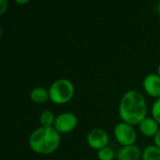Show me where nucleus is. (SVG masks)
<instances>
[{
	"label": "nucleus",
	"instance_id": "f257e3e1",
	"mask_svg": "<svg viewBox=\"0 0 160 160\" xmlns=\"http://www.w3.org/2000/svg\"><path fill=\"white\" fill-rule=\"evenodd\" d=\"M147 103L144 97L137 90H129L122 97L119 105V116L121 120L132 126H136L145 118Z\"/></svg>",
	"mask_w": 160,
	"mask_h": 160
},
{
	"label": "nucleus",
	"instance_id": "f03ea898",
	"mask_svg": "<svg viewBox=\"0 0 160 160\" xmlns=\"http://www.w3.org/2000/svg\"><path fill=\"white\" fill-rule=\"evenodd\" d=\"M61 135L53 127H41L35 129L29 136L28 143L31 150L39 155H51L60 145Z\"/></svg>",
	"mask_w": 160,
	"mask_h": 160
},
{
	"label": "nucleus",
	"instance_id": "7ed1b4c3",
	"mask_svg": "<svg viewBox=\"0 0 160 160\" xmlns=\"http://www.w3.org/2000/svg\"><path fill=\"white\" fill-rule=\"evenodd\" d=\"M48 90L50 100L58 105L70 101L75 93L74 84L68 79H58L54 81Z\"/></svg>",
	"mask_w": 160,
	"mask_h": 160
},
{
	"label": "nucleus",
	"instance_id": "20e7f679",
	"mask_svg": "<svg viewBox=\"0 0 160 160\" xmlns=\"http://www.w3.org/2000/svg\"><path fill=\"white\" fill-rule=\"evenodd\" d=\"M113 134L115 140L120 145H122V147L133 145L137 140V132L134 126L123 121L115 126Z\"/></svg>",
	"mask_w": 160,
	"mask_h": 160
},
{
	"label": "nucleus",
	"instance_id": "39448f33",
	"mask_svg": "<svg viewBox=\"0 0 160 160\" xmlns=\"http://www.w3.org/2000/svg\"><path fill=\"white\" fill-rule=\"evenodd\" d=\"M77 126H78L77 116L70 112H66L56 116L53 128L60 134H62V133L71 132L77 128Z\"/></svg>",
	"mask_w": 160,
	"mask_h": 160
},
{
	"label": "nucleus",
	"instance_id": "423d86ee",
	"mask_svg": "<svg viewBox=\"0 0 160 160\" xmlns=\"http://www.w3.org/2000/svg\"><path fill=\"white\" fill-rule=\"evenodd\" d=\"M86 142L92 149L98 151L107 146L109 142V136L104 129L97 128L88 132Z\"/></svg>",
	"mask_w": 160,
	"mask_h": 160
},
{
	"label": "nucleus",
	"instance_id": "0eeeda50",
	"mask_svg": "<svg viewBox=\"0 0 160 160\" xmlns=\"http://www.w3.org/2000/svg\"><path fill=\"white\" fill-rule=\"evenodd\" d=\"M142 87L145 93L156 98H160V76L157 73L148 74L142 82Z\"/></svg>",
	"mask_w": 160,
	"mask_h": 160
},
{
	"label": "nucleus",
	"instance_id": "6e6552de",
	"mask_svg": "<svg viewBox=\"0 0 160 160\" xmlns=\"http://www.w3.org/2000/svg\"><path fill=\"white\" fill-rule=\"evenodd\" d=\"M159 126V124L153 117H145L139 124V129L143 136L155 138L160 129Z\"/></svg>",
	"mask_w": 160,
	"mask_h": 160
},
{
	"label": "nucleus",
	"instance_id": "1a4fd4ad",
	"mask_svg": "<svg viewBox=\"0 0 160 160\" xmlns=\"http://www.w3.org/2000/svg\"><path fill=\"white\" fill-rule=\"evenodd\" d=\"M141 149L133 144L129 146H123L116 154L117 160H140L142 158Z\"/></svg>",
	"mask_w": 160,
	"mask_h": 160
},
{
	"label": "nucleus",
	"instance_id": "9d476101",
	"mask_svg": "<svg viewBox=\"0 0 160 160\" xmlns=\"http://www.w3.org/2000/svg\"><path fill=\"white\" fill-rule=\"evenodd\" d=\"M29 97H30V99L34 103H37V104H44L45 102L50 100L49 90L41 86L33 88L30 92Z\"/></svg>",
	"mask_w": 160,
	"mask_h": 160
},
{
	"label": "nucleus",
	"instance_id": "9b49d317",
	"mask_svg": "<svg viewBox=\"0 0 160 160\" xmlns=\"http://www.w3.org/2000/svg\"><path fill=\"white\" fill-rule=\"evenodd\" d=\"M142 160H160V149L155 144L147 146L142 152Z\"/></svg>",
	"mask_w": 160,
	"mask_h": 160
},
{
	"label": "nucleus",
	"instance_id": "f8f14e48",
	"mask_svg": "<svg viewBox=\"0 0 160 160\" xmlns=\"http://www.w3.org/2000/svg\"><path fill=\"white\" fill-rule=\"evenodd\" d=\"M55 118L56 117L51 110H45L39 116V123L41 127H53Z\"/></svg>",
	"mask_w": 160,
	"mask_h": 160
},
{
	"label": "nucleus",
	"instance_id": "ddd939ff",
	"mask_svg": "<svg viewBox=\"0 0 160 160\" xmlns=\"http://www.w3.org/2000/svg\"><path fill=\"white\" fill-rule=\"evenodd\" d=\"M98 160H113L116 158V155L111 147L106 146L98 151Z\"/></svg>",
	"mask_w": 160,
	"mask_h": 160
},
{
	"label": "nucleus",
	"instance_id": "4468645a",
	"mask_svg": "<svg viewBox=\"0 0 160 160\" xmlns=\"http://www.w3.org/2000/svg\"><path fill=\"white\" fill-rule=\"evenodd\" d=\"M152 117L160 125V98H157L152 105Z\"/></svg>",
	"mask_w": 160,
	"mask_h": 160
},
{
	"label": "nucleus",
	"instance_id": "2eb2a0df",
	"mask_svg": "<svg viewBox=\"0 0 160 160\" xmlns=\"http://www.w3.org/2000/svg\"><path fill=\"white\" fill-rule=\"evenodd\" d=\"M8 6V1H6V0H1L0 1V14L1 15H3L7 11Z\"/></svg>",
	"mask_w": 160,
	"mask_h": 160
},
{
	"label": "nucleus",
	"instance_id": "dca6fc26",
	"mask_svg": "<svg viewBox=\"0 0 160 160\" xmlns=\"http://www.w3.org/2000/svg\"><path fill=\"white\" fill-rule=\"evenodd\" d=\"M154 142H155V145L160 149V129L158 130V134L154 138Z\"/></svg>",
	"mask_w": 160,
	"mask_h": 160
},
{
	"label": "nucleus",
	"instance_id": "f3484780",
	"mask_svg": "<svg viewBox=\"0 0 160 160\" xmlns=\"http://www.w3.org/2000/svg\"><path fill=\"white\" fill-rule=\"evenodd\" d=\"M15 2H16L17 4H19V5H24V4H28V3H29L28 0H22H22H16Z\"/></svg>",
	"mask_w": 160,
	"mask_h": 160
},
{
	"label": "nucleus",
	"instance_id": "a211bd4d",
	"mask_svg": "<svg viewBox=\"0 0 160 160\" xmlns=\"http://www.w3.org/2000/svg\"><path fill=\"white\" fill-rule=\"evenodd\" d=\"M157 11L160 14V1L158 3V5H157Z\"/></svg>",
	"mask_w": 160,
	"mask_h": 160
},
{
	"label": "nucleus",
	"instance_id": "6ab92c4d",
	"mask_svg": "<svg viewBox=\"0 0 160 160\" xmlns=\"http://www.w3.org/2000/svg\"><path fill=\"white\" fill-rule=\"evenodd\" d=\"M158 74L160 76V63L159 65H158Z\"/></svg>",
	"mask_w": 160,
	"mask_h": 160
}]
</instances>
